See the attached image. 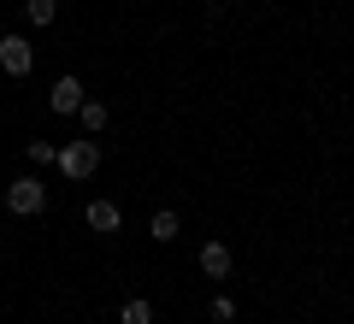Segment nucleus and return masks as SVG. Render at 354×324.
I'll use <instances>...</instances> for the list:
<instances>
[{"label":"nucleus","mask_w":354,"mask_h":324,"mask_svg":"<svg viewBox=\"0 0 354 324\" xmlns=\"http://www.w3.org/2000/svg\"><path fill=\"white\" fill-rule=\"evenodd\" d=\"M53 165H59V171L71 177V183H83V177H95V165H101V142H95V136H83V142H65Z\"/></svg>","instance_id":"f257e3e1"},{"label":"nucleus","mask_w":354,"mask_h":324,"mask_svg":"<svg viewBox=\"0 0 354 324\" xmlns=\"http://www.w3.org/2000/svg\"><path fill=\"white\" fill-rule=\"evenodd\" d=\"M6 212H18V218L48 212V183H41V177H18V183L6 189Z\"/></svg>","instance_id":"f03ea898"},{"label":"nucleus","mask_w":354,"mask_h":324,"mask_svg":"<svg viewBox=\"0 0 354 324\" xmlns=\"http://www.w3.org/2000/svg\"><path fill=\"white\" fill-rule=\"evenodd\" d=\"M0 71L6 77H30L36 71V48L24 36H0Z\"/></svg>","instance_id":"7ed1b4c3"},{"label":"nucleus","mask_w":354,"mask_h":324,"mask_svg":"<svg viewBox=\"0 0 354 324\" xmlns=\"http://www.w3.org/2000/svg\"><path fill=\"white\" fill-rule=\"evenodd\" d=\"M83 100H88V95H83V83H77V77H59V83L48 88V106H53L59 118H65V113H77Z\"/></svg>","instance_id":"20e7f679"},{"label":"nucleus","mask_w":354,"mask_h":324,"mask_svg":"<svg viewBox=\"0 0 354 324\" xmlns=\"http://www.w3.org/2000/svg\"><path fill=\"white\" fill-rule=\"evenodd\" d=\"M83 218H88V230H101V236H113V230L124 225V212H118L113 200H88V212H83Z\"/></svg>","instance_id":"39448f33"},{"label":"nucleus","mask_w":354,"mask_h":324,"mask_svg":"<svg viewBox=\"0 0 354 324\" xmlns=\"http://www.w3.org/2000/svg\"><path fill=\"white\" fill-rule=\"evenodd\" d=\"M230 265H236V260H230V248H225V242H207V248H201V271L213 277V283H225V277H230Z\"/></svg>","instance_id":"423d86ee"},{"label":"nucleus","mask_w":354,"mask_h":324,"mask_svg":"<svg viewBox=\"0 0 354 324\" xmlns=\"http://www.w3.org/2000/svg\"><path fill=\"white\" fill-rule=\"evenodd\" d=\"M77 118H83L88 136H101V130H106V100H83V106H77Z\"/></svg>","instance_id":"0eeeda50"},{"label":"nucleus","mask_w":354,"mask_h":324,"mask_svg":"<svg viewBox=\"0 0 354 324\" xmlns=\"http://www.w3.org/2000/svg\"><path fill=\"white\" fill-rule=\"evenodd\" d=\"M24 18H30V24H41V30H48L53 18H59V0H24Z\"/></svg>","instance_id":"6e6552de"},{"label":"nucleus","mask_w":354,"mask_h":324,"mask_svg":"<svg viewBox=\"0 0 354 324\" xmlns=\"http://www.w3.org/2000/svg\"><path fill=\"white\" fill-rule=\"evenodd\" d=\"M148 236H153V242H177V212H171V207H165V212H153Z\"/></svg>","instance_id":"1a4fd4ad"},{"label":"nucleus","mask_w":354,"mask_h":324,"mask_svg":"<svg viewBox=\"0 0 354 324\" xmlns=\"http://www.w3.org/2000/svg\"><path fill=\"white\" fill-rule=\"evenodd\" d=\"M118 318H124V324H153V307H148V301H124Z\"/></svg>","instance_id":"9d476101"},{"label":"nucleus","mask_w":354,"mask_h":324,"mask_svg":"<svg viewBox=\"0 0 354 324\" xmlns=\"http://www.w3.org/2000/svg\"><path fill=\"white\" fill-rule=\"evenodd\" d=\"M30 160H36V165H53V160H59V148H53V142H30Z\"/></svg>","instance_id":"9b49d317"},{"label":"nucleus","mask_w":354,"mask_h":324,"mask_svg":"<svg viewBox=\"0 0 354 324\" xmlns=\"http://www.w3.org/2000/svg\"><path fill=\"white\" fill-rule=\"evenodd\" d=\"M213 318H218V324H230V318H236V301L218 295V301H213Z\"/></svg>","instance_id":"f8f14e48"}]
</instances>
